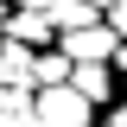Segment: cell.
I'll use <instances>...</instances> for the list:
<instances>
[{"mask_svg":"<svg viewBox=\"0 0 127 127\" xmlns=\"http://www.w3.org/2000/svg\"><path fill=\"white\" fill-rule=\"evenodd\" d=\"M70 89H76V95H89L95 108H108L121 83H114V64H76V70H70Z\"/></svg>","mask_w":127,"mask_h":127,"instance_id":"obj_3","label":"cell"},{"mask_svg":"<svg viewBox=\"0 0 127 127\" xmlns=\"http://www.w3.org/2000/svg\"><path fill=\"white\" fill-rule=\"evenodd\" d=\"M0 45H6V26H0Z\"/></svg>","mask_w":127,"mask_h":127,"instance_id":"obj_12","label":"cell"},{"mask_svg":"<svg viewBox=\"0 0 127 127\" xmlns=\"http://www.w3.org/2000/svg\"><path fill=\"white\" fill-rule=\"evenodd\" d=\"M70 70H76V64H70V51H38V70H32V83H38V89H57V83H70Z\"/></svg>","mask_w":127,"mask_h":127,"instance_id":"obj_8","label":"cell"},{"mask_svg":"<svg viewBox=\"0 0 127 127\" xmlns=\"http://www.w3.org/2000/svg\"><path fill=\"white\" fill-rule=\"evenodd\" d=\"M114 76H127V38H121V51H114Z\"/></svg>","mask_w":127,"mask_h":127,"instance_id":"obj_10","label":"cell"},{"mask_svg":"<svg viewBox=\"0 0 127 127\" xmlns=\"http://www.w3.org/2000/svg\"><path fill=\"white\" fill-rule=\"evenodd\" d=\"M102 19H108V26L127 38V0H108V13H102Z\"/></svg>","mask_w":127,"mask_h":127,"instance_id":"obj_9","label":"cell"},{"mask_svg":"<svg viewBox=\"0 0 127 127\" xmlns=\"http://www.w3.org/2000/svg\"><path fill=\"white\" fill-rule=\"evenodd\" d=\"M95 102L89 95H76L70 83H57V89H38V127H89Z\"/></svg>","mask_w":127,"mask_h":127,"instance_id":"obj_1","label":"cell"},{"mask_svg":"<svg viewBox=\"0 0 127 127\" xmlns=\"http://www.w3.org/2000/svg\"><path fill=\"white\" fill-rule=\"evenodd\" d=\"M108 127H127V102H121V108H114V114H108Z\"/></svg>","mask_w":127,"mask_h":127,"instance_id":"obj_11","label":"cell"},{"mask_svg":"<svg viewBox=\"0 0 127 127\" xmlns=\"http://www.w3.org/2000/svg\"><path fill=\"white\" fill-rule=\"evenodd\" d=\"M57 45L70 51V64H114V51H121V32H114L108 19H95V26H83V32H64Z\"/></svg>","mask_w":127,"mask_h":127,"instance_id":"obj_2","label":"cell"},{"mask_svg":"<svg viewBox=\"0 0 127 127\" xmlns=\"http://www.w3.org/2000/svg\"><path fill=\"white\" fill-rule=\"evenodd\" d=\"M6 38H19V45H32V51H45L51 38H57V26H51L45 6H19V13L6 19Z\"/></svg>","mask_w":127,"mask_h":127,"instance_id":"obj_4","label":"cell"},{"mask_svg":"<svg viewBox=\"0 0 127 127\" xmlns=\"http://www.w3.org/2000/svg\"><path fill=\"white\" fill-rule=\"evenodd\" d=\"M38 121V89H6L0 83V127H32Z\"/></svg>","mask_w":127,"mask_h":127,"instance_id":"obj_7","label":"cell"},{"mask_svg":"<svg viewBox=\"0 0 127 127\" xmlns=\"http://www.w3.org/2000/svg\"><path fill=\"white\" fill-rule=\"evenodd\" d=\"M45 13H51V26H57V38H64V32L95 26V19H102V6H95V0H45Z\"/></svg>","mask_w":127,"mask_h":127,"instance_id":"obj_6","label":"cell"},{"mask_svg":"<svg viewBox=\"0 0 127 127\" xmlns=\"http://www.w3.org/2000/svg\"><path fill=\"white\" fill-rule=\"evenodd\" d=\"M32 70H38V51L19 45V38H6V45H0V83H6V89H38Z\"/></svg>","mask_w":127,"mask_h":127,"instance_id":"obj_5","label":"cell"},{"mask_svg":"<svg viewBox=\"0 0 127 127\" xmlns=\"http://www.w3.org/2000/svg\"><path fill=\"white\" fill-rule=\"evenodd\" d=\"M0 19H6V0H0Z\"/></svg>","mask_w":127,"mask_h":127,"instance_id":"obj_13","label":"cell"}]
</instances>
